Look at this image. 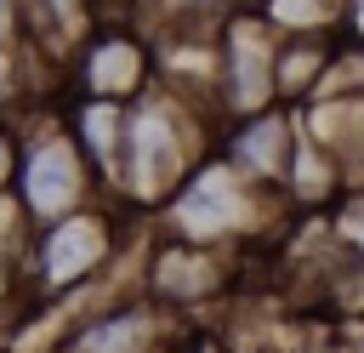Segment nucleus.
<instances>
[{
	"instance_id": "nucleus-9",
	"label": "nucleus",
	"mask_w": 364,
	"mask_h": 353,
	"mask_svg": "<svg viewBox=\"0 0 364 353\" xmlns=\"http://www.w3.org/2000/svg\"><path fill=\"white\" fill-rule=\"evenodd\" d=\"M296 108H262V114H245V120H228L216 131V154L250 176L256 188L267 194H284V171H290V154H296Z\"/></svg>"
},
{
	"instance_id": "nucleus-5",
	"label": "nucleus",
	"mask_w": 364,
	"mask_h": 353,
	"mask_svg": "<svg viewBox=\"0 0 364 353\" xmlns=\"http://www.w3.org/2000/svg\"><path fill=\"white\" fill-rule=\"evenodd\" d=\"M142 296L159 302L176 319H199L205 307L233 296V251H210V245H188L154 228L142 262H136Z\"/></svg>"
},
{
	"instance_id": "nucleus-7",
	"label": "nucleus",
	"mask_w": 364,
	"mask_h": 353,
	"mask_svg": "<svg viewBox=\"0 0 364 353\" xmlns=\"http://www.w3.org/2000/svg\"><path fill=\"white\" fill-rule=\"evenodd\" d=\"M188 325L193 319H176L159 302H148L142 290H131L97 313L68 319L51 353H182Z\"/></svg>"
},
{
	"instance_id": "nucleus-11",
	"label": "nucleus",
	"mask_w": 364,
	"mask_h": 353,
	"mask_svg": "<svg viewBox=\"0 0 364 353\" xmlns=\"http://www.w3.org/2000/svg\"><path fill=\"white\" fill-rule=\"evenodd\" d=\"M324 222H330L336 245H347V251L364 262V182H358V188H347V194L330 205V216H324Z\"/></svg>"
},
{
	"instance_id": "nucleus-8",
	"label": "nucleus",
	"mask_w": 364,
	"mask_h": 353,
	"mask_svg": "<svg viewBox=\"0 0 364 353\" xmlns=\"http://www.w3.org/2000/svg\"><path fill=\"white\" fill-rule=\"evenodd\" d=\"M68 80L74 97H97V102H136L154 85V46L142 34H131L125 23H97L74 57H68Z\"/></svg>"
},
{
	"instance_id": "nucleus-6",
	"label": "nucleus",
	"mask_w": 364,
	"mask_h": 353,
	"mask_svg": "<svg viewBox=\"0 0 364 353\" xmlns=\"http://www.w3.org/2000/svg\"><path fill=\"white\" fill-rule=\"evenodd\" d=\"M273 51L279 34L262 23L256 6H233L216 34V120H245L262 108H279L273 97Z\"/></svg>"
},
{
	"instance_id": "nucleus-4",
	"label": "nucleus",
	"mask_w": 364,
	"mask_h": 353,
	"mask_svg": "<svg viewBox=\"0 0 364 353\" xmlns=\"http://www.w3.org/2000/svg\"><path fill=\"white\" fill-rule=\"evenodd\" d=\"M11 199L23 205V216H28L34 228H46V222H57V216H74V211H85V205L102 199V182H97V171L85 165V154H80V142L68 137L63 120H46V125L23 131Z\"/></svg>"
},
{
	"instance_id": "nucleus-1",
	"label": "nucleus",
	"mask_w": 364,
	"mask_h": 353,
	"mask_svg": "<svg viewBox=\"0 0 364 353\" xmlns=\"http://www.w3.org/2000/svg\"><path fill=\"white\" fill-rule=\"evenodd\" d=\"M222 120L182 102L165 85H148L136 102H125V142L114 171V205L131 216H159V205L182 188V176L216 148Z\"/></svg>"
},
{
	"instance_id": "nucleus-15",
	"label": "nucleus",
	"mask_w": 364,
	"mask_h": 353,
	"mask_svg": "<svg viewBox=\"0 0 364 353\" xmlns=\"http://www.w3.org/2000/svg\"><path fill=\"white\" fill-rule=\"evenodd\" d=\"M23 40V0H0V51Z\"/></svg>"
},
{
	"instance_id": "nucleus-2",
	"label": "nucleus",
	"mask_w": 364,
	"mask_h": 353,
	"mask_svg": "<svg viewBox=\"0 0 364 353\" xmlns=\"http://www.w3.org/2000/svg\"><path fill=\"white\" fill-rule=\"evenodd\" d=\"M131 211H119L114 199H97L74 216H57L46 228H34L28 239V268H23V319L28 313H51L63 302H74L80 290H91L97 279H108L125 251H131Z\"/></svg>"
},
{
	"instance_id": "nucleus-12",
	"label": "nucleus",
	"mask_w": 364,
	"mask_h": 353,
	"mask_svg": "<svg viewBox=\"0 0 364 353\" xmlns=\"http://www.w3.org/2000/svg\"><path fill=\"white\" fill-rule=\"evenodd\" d=\"M182 353H233V342H228V330H216V325L193 319V325H188V336H182Z\"/></svg>"
},
{
	"instance_id": "nucleus-10",
	"label": "nucleus",
	"mask_w": 364,
	"mask_h": 353,
	"mask_svg": "<svg viewBox=\"0 0 364 353\" xmlns=\"http://www.w3.org/2000/svg\"><path fill=\"white\" fill-rule=\"evenodd\" d=\"M28 239H34V222H28L23 205L6 194V199H0V313H17V307H23Z\"/></svg>"
},
{
	"instance_id": "nucleus-14",
	"label": "nucleus",
	"mask_w": 364,
	"mask_h": 353,
	"mask_svg": "<svg viewBox=\"0 0 364 353\" xmlns=\"http://www.w3.org/2000/svg\"><path fill=\"white\" fill-rule=\"evenodd\" d=\"M336 34H341L347 51H364V0H347V6H341V28H336Z\"/></svg>"
},
{
	"instance_id": "nucleus-3",
	"label": "nucleus",
	"mask_w": 364,
	"mask_h": 353,
	"mask_svg": "<svg viewBox=\"0 0 364 353\" xmlns=\"http://www.w3.org/2000/svg\"><path fill=\"white\" fill-rule=\"evenodd\" d=\"M279 216H290L284 194L256 188L250 176H239L216 148L182 176V188L159 205V233L188 239V245H210V251H245L250 239H262Z\"/></svg>"
},
{
	"instance_id": "nucleus-13",
	"label": "nucleus",
	"mask_w": 364,
	"mask_h": 353,
	"mask_svg": "<svg viewBox=\"0 0 364 353\" xmlns=\"http://www.w3.org/2000/svg\"><path fill=\"white\" fill-rule=\"evenodd\" d=\"M17 148H23V137H17L11 125H0V199H6L11 182H17Z\"/></svg>"
}]
</instances>
